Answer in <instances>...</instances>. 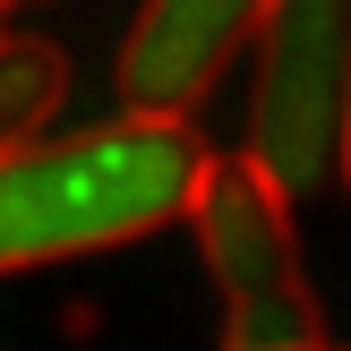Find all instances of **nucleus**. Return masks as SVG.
Masks as SVG:
<instances>
[{"label": "nucleus", "mask_w": 351, "mask_h": 351, "mask_svg": "<svg viewBox=\"0 0 351 351\" xmlns=\"http://www.w3.org/2000/svg\"><path fill=\"white\" fill-rule=\"evenodd\" d=\"M206 163V137L171 112H120L103 129L0 146V274L129 249L180 223Z\"/></svg>", "instance_id": "1"}, {"label": "nucleus", "mask_w": 351, "mask_h": 351, "mask_svg": "<svg viewBox=\"0 0 351 351\" xmlns=\"http://www.w3.org/2000/svg\"><path fill=\"white\" fill-rule=\"evenodd\" d=\"M249 86V163L283 197L335 180L343 95H351V0H266Z\"/></svg>", "instance_id": "2"}, {"label": "nucleus", "mask_w": 351, "mask_h": 351, "mask_svg": "<svg viewBox=\"0 0 351 351\" xmlns=\"http://www.w3.org/2000/svg\"><path fill=\"white\" fill-rule=\"evenodd\" d=\"M266 0H137V26L120 34L112 95L129 112H171L189 120V103H206L223 86V69L249 51Z\"/></svg>", "instance_id": "3"}, {"label": "nucleus", "mask_w": 351, "mask_h": 351, "mask_svg": "<svg viewBox=\"0 0 351 351\" xmlns=\"http://www.w3.org/2000/svg\"><path fill=\"white\" fill-rule=\"evenodd\" d=\"M180 223L197 232L206 274L223 283V300H257V291H300V232H291V197L266 171L240 154V163H206L189 189Z\"/></svg>", "instance_id": "4"}, {"label": "nucleus", "mask_w": 351, "mask_h": 351, "mask_svg": "<svg viewBox=\"0 0 351 351\" xmlns=\"http://www.w3.org/2000/svg\"><path fill=\"white\" fill-rule=\"evenodd\" d=\"M69 103V51L51 34H0V146L34 137Z\"/></svg>", "instance_id": "5"}, {"label": "nucleus", "mask_w": 351, "mask_h": 351, "mask_svg": "<svg viewBox=\"0 0 351 351\" xmlns=\"http://www.w3.org/2000/svg\"><path fill=\"white\" fill-rule=\"evenodd\" d=\"M317 300L300 291H257V300H232V326H223V351H317Z\"/></svg>", "instance_id": "6"}, {"label": "nucleus", "mask_w": 351, "mask_h": 351, "mask_svg": "<svg viewBox=\"0 0 351 351\" xmlns=\"http://www.w3.org/2000/svg\"><path fill=\"white\" fill-rule=\"evenodd\" d=\"M335 163H343V180H351V95H343V154H335Z\"/></svg>", "instance_id": "7"}, {"label": "nucleus", "mask_w": 351, "mask_h": 351, "mask_svg": "<svg viewBox=\"0 0 351 351\" xmlns=\"http://www.w3.org/2000/svg\"><path fill=\"white\" fill-rule=\"evenodd\" d=\"M0 34H9V0H0Z\"/></svg>", "instance_id": "8"}, {"label": "nucleus", "mask_w": 351, "mask_h": 351, "mask_svg": "<svg viewBox=\"0 0 351 351\" xmlns=\"http://www.w3.org/2000/svg\"><path fill=\"white\" fill-rule=\"evenodd\" d=\"M9 9H34V0H9Z\"/></svg>", "instance_id": "9"}, {"label": "nucleus", "mask_w": 351, "mask_h": 351, "mask_svg": "<svg viewBox=\"0 0 351 351\" xmlns=\"http://www.w3.org/2000/svg\"><path fill=\"white\" fill-rule=\"evenodd\" d=\"M317 351H335V343H317Z\"/></svg>", "instance_id": "10"}]
</instances>
